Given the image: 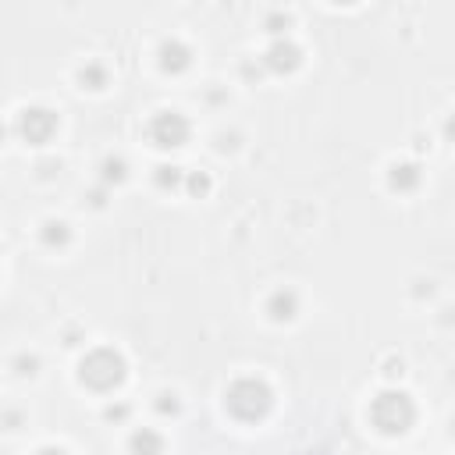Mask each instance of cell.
<instances>
[{"mask_svg": "<svg viewBox=\"0 0 455 455\" xmlns=\"http://www.w3.org/2000/svg\"><path fill=\"white\" fill-rule=\"evenodd\" d=\"M228 405H231V412H235V416L252 419V416H259V412L270 405V391H267L263 384H256V380H242V384H235V387H231Z\"/></svg>", "mask_w": 455, "mask_h": 455, "instance_id": "1", "label": "cell"}, {"mask_svg": "<svg viewBox=\"0 0 455 455\" xmlns=\"http://www.w3.org/2000/svg\"><path fill=\"white\" fill-rule=\"evenodd\" d=\"M82 380H89L92 387H110L121 380V359L114 352H96L92 359L82 363Z\"/></svg>", "mask_w": 455, "mask_h": 455, "instance_id": "2", "label": "cell"}, {"mask_svg": "<svg viewBox=\"0 0 455 455\" xmlns=\"http://www.w3.org/2000/svg\"><path fill=\"white\" fill-rule=\"evenodd\" d=\"M156 124H164V135H160V146H178V139L185 135V121L178 114H160Z\"/></svg>", "mask_w": 455, "mask_h": 455, "instance_id": "3", "label": "cell"}, {"mask_svg": "<svg viewBox=\"0 0 455 455\" xmlns=\"http://www.w3.org/2000/svg\"><path fill=\"white\" fill-rule=\"evenodd\" d=\"M39 455H64V451H53V448H50V451H39Z\"/></svg>", "mask_w": 455, "mask_h": 455, "instance_id": "4", "label": "cell"}]
</instances>
